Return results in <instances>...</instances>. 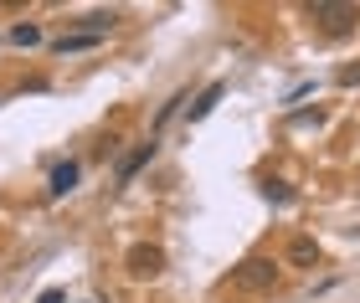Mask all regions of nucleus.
<instances>
[{
  "label": "nucleus",
  "instance_id": "obj_9",
  "mask_svg": "<svg viewBox=\"0 0 360 303\" xmlns=\"http://www.w3.org/2000/svg\"><path fill=\"white\" fill-rule=\"evenodd\" d=\"M83 46H98V36H83V31H68V36L57 41V52L68 57V52H83Z\"/></svg>",
  "mask_w": 360,
  "mask_h": 303
},
{
  "label": "nucleus",
  "instance_id": "obj_2",
  "mask_svg": "<svg viewBox=\"0 0 360 303\" xmlns=\"http://www.w3.org/2000/svg\"><path fill=\"white\" fill-rule=\"evenodd\" d=\"M273 283H278V262L273 257H248V262L232 267V288H242V293H268Z\"/></svg>",
  "mask_w": 360,
  "mask_h": 303
},
{
  "label": "nucleus",
  "instance_id": "obj_1",
  "mask_svg": "<svg viewBox=\"0 0 360 303\" xmlns=\"http://www.w3.org/2000/svg\"><path fill=\"white\" fill-rule=\"evenodd\" d=\"M309 21H314L324 36H345V31L360 26V6H350V0H314V6H309Z\"/></svg>",
  "mask_w": 360,
  "mask_h": 303
},
{
  "label": "nucleus",
  "instance_id": "obj_10",
  "mask_svg": "<svg viewBox=\"0 0 360 303\" xmlns=\"http://www.w3.org/2000/svg\"><path fill=\"white\" fill-rule=\"evenodd\" d=\"M11 41H15V46H37V41H41V26H26V21L11 26Z\"/></svg>",
  "mask_w": 360,
  "mask_h": 303
},
{
  "label": "nucleus",
  "instance_id": "obj_7",
  "mask_svg": "<svg viewBox=\"0 0 360 303\" xmlns=\"http://www.w3.org/2000/svg\"><path fill=\"white\" fill-rule=\"evenodd\" d=\"M288 262L293 267H314L319 262V242H314V236H293V242H288Z\"/></svg>",
  "mask_w": 360,
  "mask_h": 303
},
{
  "label": "nucleus",
  "instance_id": "obj_3",
  "mask_svg": "<svg viewBox=\"0 0 360 303\" xmlns=\"http://www.w3.org/2000/svg\"><path fill=\"white\" fill-rule=\"evenodd\" d=\"M124 262H129V273H134V278H160V273H165V247H155V242H134Z\"/></svg>",
  "mask_w": 360,
  "mask_h": 303
},
{
  "label": "nucleus",
  "instance_id": "obj_5",
  "mask_svg": "<svg viewBox=\"0 0 360 303\" xmlns=\"http://www.w3.org/2000/svg\"><path fill=\"white\" fill-rule=\"evenodd\" d=\"M77 175H83V165H77V159H62V165L52 170V196H68V190H77Z\"/></svg>",
  "mask_w": 360,
  "mask_h": 303
},
{
  "label": "nucleus",
  "instance_id": "obj_6",
  "mask_svg": "<svg viewBox=\"0 0 360 303\" xmlns=\"http://www.w3.org/2000/svg\"><path fill=\"white\" fill-rule=\"evenodd\" d=\"M221 98H226V83H206V88H201V98L191 103V123H201V119H206Z\"/></svg>",
  "mask_w": 360,
  "mask_h": 303
},
{
  "label": "nucleus",
  "instance_id": "obj_11",
  "mask_svg": "<svg viewBox=\"0 0 360 303\" xmlns=\"http://www.w3.org/2000/svg\"><path fill=\"white\" fill-rule=\"evenodd\" d=\"M180 103H186V93H175V98H170L165 108H160V119H155V123H160V129H165V123L175 119V108H180Z\"/></svg>",
  "mask_w": 360,
  "mask_h": 303
},
{
  "label": "nucleus",
  "instance_id": "obj_8",
  "mask_svg": "<svg viewBox=\"0 0 360 303\" xmlns=\"http://www.w3.org/2000/svg\"><path fill=\"white\" fill-rule=\"evenodd\" d=\"M263 196H268L273 206H288V201H293V185H288V180H263Z\"/></svg>",
  "mask_w": 360,
  "mask_h": 303
},
{
  "label": "nucleus",
  "instance_id": "obj_12",
  "mask_svg": "<svg viewBox=\"0 0 360 303\" xmlns=\"http://www.w3.org/2000/svg\"><path fill=\"white\" fill-rule=\"evenodd\" d=\"M340 88H360V62H350V67H340Z\"/></svg>",
  "mask_w": 360,
  "mask_h": 303
},
{
  "label": "nucleus",
  "instance_id": "obj_13",
  "mask_svg": "<svg viewBox=\"0 0 360 303\" xmlns=\"http://www.w3.org/2000/svg\"><path fill=\"white\" fill-rule=\"evenodd\" d=\"M37 303H68V293H62V288H46V293H41Z\"/></svg>",
  "mask_w": 360,
  "mask_h": 303
},
{
  "label": "nucleus",
  "instance_id": "obj_4",
  "mask_svg": "<svg viewBox=\"0 0 360 303\" xmlns=\"http://www.w3.org/2000/svg\"><path fill=\"white\" fill-rule=\"evenodd\" d=\"M150 154H155V139H150V144H134V149H129V154L119 159V170H113V180H119V185H129V180H134V175H139L144 165H150Z\"/></svg>",
  "mask_w": 360,
  "mask_h": 303
}]
</instances>
